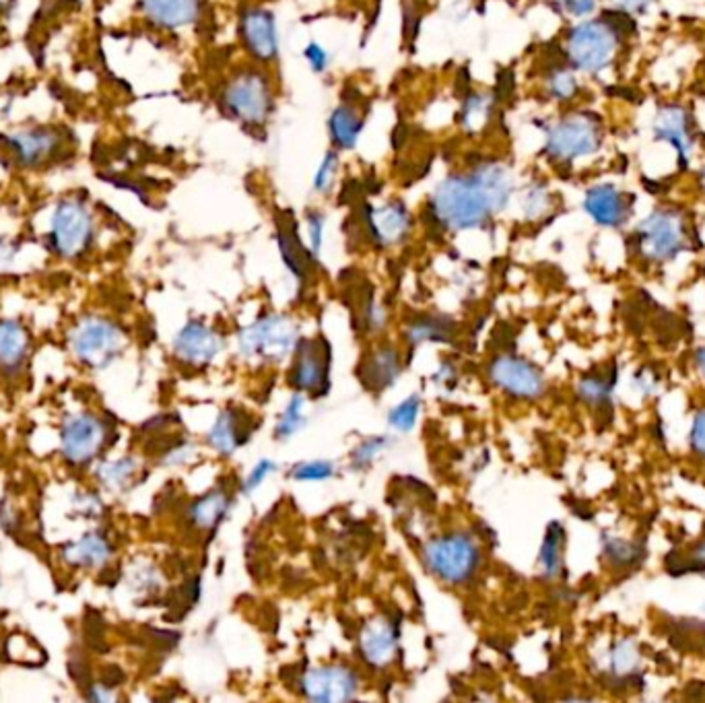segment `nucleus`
Here are the masks:
<instances>
[{"label": "nucleus", "instance_id": "1", "mask_svg": "<svg viewBox=\"0 0 705 703\" xmlns=\"http://www.w3.org/2000/svg\"><path fill=\"white\" fill-rule=\"evenodd\" d=\"M514 195L510 169L499 162H485L468 174H452L439 182L429 198L437 224L450 231L485 227L508 209Z\"/></svg>", "mask_w": 705, "mask_h": 703}, {"label": "nucleus", "instance_id": "2", "mask_svg": "<svg viewBox=\"0 0 705 703\" xmlns=\"http://www.w3.org/2000/svg\"><path fill=\"white\" fill-rule=\"evenodd\" d=\"M621 48V30L609 19H584L568 31L566 59L573 71L585 75H601L613 62Z\"/></svg>", "mask_w": 705, "mask_h": 703}, {"label": "nucleus", "instance_id": "3", "mask_svg": "<svg viewBox=\"0 0 705 703\" xmlns=\"http://www.w3.org/2000/svg\"><path fill=\"white\" fill-rule=\"evenodd\" d=\"M690 221L675 207L652 210L631 236L633 250L647 262H671L690 248Z\"/></svg>", "mask_w": 705, "mask_h": 703}, {"label": "nucleus", "instance_id": "4", "mask_svg": "<svg viewBox=\"0 0 705 703\" xmlns=\"http://www.w3.org/2000/svg\"><path fill=\"white\" fill-rule=\"evenodd\" d=\"M604 128L599 116L576 112L553 122L545 135V155L557 165H571L601 151Z\"/></svg>", "mask_w": 705, "mask_h": 703}, {"label": "nucleus", "instance_id": "5", "mask_svg": "<svg viewBox=\"0 0 705 703\" xmlns=\"http://www.w3.org/2000/svg\"><path fill=\"white\" fill-rule=\"evenodd\" d=\"M421 557L427 571L450 586L468 582L480 566L479 545L466 533H452L429 540Z\"/></svg>", "mask_w": 705, "mask_h": 703}, {"label": "nucleus", "instance_id": "6", "mask_svg": "<svg viewBox=\"0 0 705 703\" xmlns=\"http://www.w3.org/2000/svg\"><path fill=\"white\" fill-rule=\"evenodd\" d=\"M221 110L227 118L240 122L241 126H262L272 112V91L267 75L260 71H240L231 76L221 93Z\"/></svg>", "mask_w": 705, "mask_h": 703}, {"label": "nucleus", "instance_id": "7", "mask_svg": "<svg viewBox=\"0 0 705 703\" xmlns=\"http://www.w3.org/2000/svg\"><path fill=\"white\" fill-rule=\"evenodd\" d=\"M243 358L256 361H283L296 353L300 344V329L289 316L270 314L258 318L240 332Z\"/></svg>", "mask_w": 705, "mask_h": 703}, {"label": "nucleus", "instance_id": "8", "mask_svg": "<svg viewBox=\"0 0 705 703\" xmlns=\"http://www.w3.org/2000/svg\"><path fill=\"white\" fill-rule=\"evenodd\" d=\"M76 360L91 370H105L118 360L124 351V332L114 322L90 316L83 318L69 337Z\"/></svg>", "mask_w": 705, "mask_h": 703}, {"label": "nucleus", "instance_id": "9", "mask_svg": "<svg viewBox=\"0 0 705 703\" xmlns=\"http://www.w3.org/2000/svg\"><path fill=\"white\" fill-rule=\"evenodd\" d=\"M93 215L81 200H62L52 213L48 241L54 255L61 258H76L85 255L93 241Z\"/></svg>", "mask_w": 705, "mask_h": 703}, {"label": "nucleus", "instance_id": "10", "mask_svg": "<svg viewBox=\"0 0 705 703\" xmlns=\"http://www.w3.org/2000/svg\"><path fill=\"white\" fill-rule=\"evenodd\" d=\"M107 442L104 421L93 413H76L62 423V456L71 464H87L97 458Z\"/></svg>", "mask_w": 705, "mask_h": 703}, {"label": "nucleus", "instance_id": "11", "mask_svg": "<svg viewBox=\"0 0 705 703\" xmlns=\"http://www.w3.org/2000/svg\"><path fill=\"white\" fill-rule=\"evenodd\" d=\"M300 688L303 697L312 702H346L357 695L360 676L341 664L315 666L301 676Z\"/></svg>", "mask_w": 705, "mask_h": 703}, {"label": "nucleus", "instance_id": "12", "mask_svg": "<svg viewBox=\"0 0 705 703\" xmlns=\"http://www.w3.org/2000/svg\"><path fill=\"white\" fill-rule=\"evenodd\" d=\"M489 378L497 389L504 390L514 399H539L545 392V378L539 368H535L530 361L516 358V355H499L489 365Z\"/></svg>", "mask_w": 705, "mask_h": 703}, {"label": "nucleus", "instance_id": "13", "mask_svg": "<svg viewBox=\"0 0 705 703\" xmlns=\"http://www.w3.org/2000/svg\"><path fill=\"white\" fill-rule=\"evenodd\" d=\"M652 138L676 151L681 164L690 162L695 149V126L690 110L681 104L661 105L652 121Z\"/></svg>", "mask_w": 705, "mask_h": 703}, {"label": "nucleus", "instance_id": "14", "mask_svg": "<svg viewBox=\"0 0 705 703\" xmlns=\"http://www.w3.org/2000/svg\"><path fill=\"white\" fill-rule=\"evenodd\" d=\"M582 209L594 224L606 229H616L628 224L633 210V200L613 182H601L585 190Z\"/></svg>", "mask_w": 705, "mask_h": 703}, {"label": "nucleus", "instance_id": "15", "mask_svg": "<svg viewBox=\"0 0 705 703\" xmlns=\"http://www.w3.org/2000/svg\"><path fill=\"white\" fill-rule=\"evenodd\" d=\"M331 347L324 339L301 341L296 349V363L291 370V384L300 392H320L329 389Z\"/></svg>", "mask_w": 705, "mask_h": 703}, {"label": "nucleus", "instance_id": "16", "mask_svg": "<svg viewBox=\"0 0 705 703\" xmlns=\"http://www.w3.org/2000/svg\"><path fill=\"white\" fill-rule=\"evenodd\" d=\"M241 42L256 61L270 62L279 56V31L269 9L252 7L240 17Z\"/></svg>", "mask_w": 705, "mask_h": 703}, {"label": "nucleus", "instance_id": "17", "mask_svg": "<svg viewBox=\"0 0 705 703\" xmlns=\"http://www.w3.org/2000/svg\"><path fill=\"white\" fill-rule=\"evenodd\" d=\"M365 227L372 241L377 246H394L398 241L405 240L411 231V213L403 203L391 200L382 207H370L365 209Z\"/></svg>", "mask_w": 705, "mask_h": 703}, {"label": "nucleus", "instance_id": "18", "mask_svg": "<svg viewBox=\"0 0 705 703\" xmlns=\"http://www.w3.org/2000/svg\"><path fill=\"white\" fill-rule=\"evenodd\" d=\"M224 351V339L205 322L190 320L174 341L178 360L190 365H207Z\"/></svg>", "mask_w": 705, "mask_h": 703}, {"label": "nucleus", "instance_id": "19", "mask_svg": "<svg viewBox=\"0 0 705 703\" xmlns=\"http://www.w3.org/2000/svg\"><path fill=\"white\" fill-rule=\"evenodd\" d=\"M398 640H401V629L394 621L375 619L361 631V657L375 669L388 666L396 657Z\"/></svg>", "mask_w": 705, "mask_h": 703}, {"label": "nucleus", "instance_id": "20", "mask_svg": "<svg viewBox=\"0 0 705 703\" xmlns=\"http://www.w3.org/2000/svg\"><path fill=\"white\" fill-rule=\"evenodd\" d=\"M7 145L13 153L17 164L23 167H38L59 151L61 136L48 128H33L9 136Z\"/></svg>", "mask_w": 705, "mask_h": 703}, {"label": "nucleus", "instance_id": "21", "mask_svg": "<svg viewBox=\"0 0 705 703\" xmlns=\"http://www.w3.org/2000/svg\"><path fill=\"white\" fill-rule=\"evenodd\" d=\"M141 9L153 25L162 30H182L200 15V0H141Z\"/></svg>", "mask_w": 705, "mask_h": 703}, {"label": "nucleus", "instance_id": "22", "mask_svg": "<svg viewBox=\"0 0 705 703\" xmlns=\"http://www.w3.org/2000/svg\"><path fill=\"white\" fill-rule=\"evenodd\" d=\"M62 559L73 568H104L105 564L112 559V542L102 530H91L73 542L64 545Z\"/></svg>", "mask_w": 705, "mask_h": 703}, {"label": "nucleus", "instance_id": "23", "mask_svg": "<svg viewBox=\"0 0 705 703\" xmlns=\"http://www.w3.org/2000/svg\"><path fill=\"white\" fill-rule=\"evenodd\" d=\"M277 244L279 252L283 256L287 269L296 279H305L310 272V265L314 255L303 248L298 234V225L291 219V215H283L277 219Z\"/></svg>", "mask_w": 705, "mask_h": 703}, {"label": "nucleus", "instance_id": "24", "mask_svg": "<svg viewBox=\"0 0 705 703\" xmlns=\"http://www.w3.org/2000/svg\"><path fill=\"white\" fill-rule=\"evenodd\" d=\"M30 355V334L17 320H0V370L4 374L21 372Z\"/></svg>", "mask_w": 705, "mask_h": 703}, {"label": "nucleus", "instance_id": "25", "mask_svg": "<svg viewBox=\"0 0 705 703\" xmlns=\"http://www.w3.org/2000/svg\"><path fill=\"white\" fill-rule=\"evenodd\" d=\"M248 435H250V425L246 423V417L240 411L226 409L224 413H219V417L210 427L209 444L219 454L229 456L240 448L241 444L248 442Z\"/></svg>", "mask_w": 705, "mask_h": 703}, {"label": "nucleus", "instance_id": "26", "mask_svg": "<svg viewBox=\"0 0 705 703\" xmlns=\"http://www.w3.org/2000/svg\"><path fill=\"white\" fill-rule=\"evenodd\" d=\"M401 353L394 347H380L372 353V358L365 361L361 370V380L367 389L384 390L394 384V380L401 375Z\"/></svg>", "mask_w": 705, "mask_h": 703}, {"label": "nucleus", "instance_id": "27", "mask_svg": "<svg viewBox=\"0 0 705 703\" xmlns=\"http://www.w3.org/2000/svg\"><path fill=\"white\" fill-rule=\"evenodd\" d=\"M365 128V118L353 105H336L329 118V135L334 149L351 151L357 147L361 133Z\"/></svg>", "mask_w": 705, "mask_h": 703}, {"label": "nucleus", "instance_id": "28", "mask_svg": "<svg viewBox=\"0 0 705 703\" xmlns=\"http://www.w3.org/2000/svg\"><path fill=\"white\" fill-rule=\"evenodd\" d=\"M231 508V502L224 492H210L209 495L200 497L190 508V520L203 530H210L219 526L226 518L227 511Z\"/></svg>", "mask_w": 705, "mask_h": 703}, {"label": "nucleus", "instance_id": "29", "mask_svg": "<svg viewBox=\"0 0 705 703\" xmlns=\"http://www.w3.org/2000/svg\"><path fill=\"white\" fill-rule=\"evenodd\" d=\"M545 90L553 102L566 104L578 95L580 83L570 64H561V66H553V71L545 79Z\"/></svg>", "mask_w": 705, "mask_h": 703}, {"label": "nucleus", "instance_id": "30", "mask_svg": "<svg viewBox=\"0 0 705 703\" xmlns=\"http://www.w3.org/2000/svg\"><path fill=\"white\" fill-rule=\"evenodd\" d=\"M563 540H566V533L559 524H551L549 530H547V537L542 540V547H540V568L545 571V576L553 578L559 573L561 569V551H563Z\"/></svg>", "mask_w": 705, "mask_h": 703}, {"label": "nucleus", "instance_id": "31", "mask_svg": "<svg viewBox=\"0 0 705 703\" xmlns=\"http://www.w3.org/2000/svg\"><path fill=\"white\" fill-rule=\"evenodd\" d=\"M136 468H138V464H136L135 458H121L114 463L102 464L97 471V477L102 479L105 487L122 489L135 477Z\"/></svg>", "mask_w": 705, "mask_h": 703}, {"label": "nucleus", "instance_id": "32", "mask_svg": "<svg viewBox=\"0 0 705 703\" xmlns=\"http://www.w3.org/2000/svg\"><path fill=\"white\" fill-rule=\"evenodd\" d=\"M494 110V97L487 93H473L466 97L463 107V122L468 131H477L485 122L489 121Z\"/></svg>", "mask_w": 705, "mask_h": 703}, {"label": "nucleus", "instance_id": "33", "mask_svg": "<svg viewBox=\"0 0 705 703\" xmlns=\"http://www.w3.org/2000/svg\"><path fill=\"white\" fill-rule=\"evenodd\" d=\"M419 411V396H408L403 403L396 404V406L392 409L391 415H388V423H391L392 430L403 432V434L411 432V430L415 427V423H417Z\"/></svg>", "mask_w": 705, "mask_h": 703}, {"label": "nucleus", "instance_id": "34", "mask_svg": "<svg viewBox=\"0 0 705 703\" xmlns=\"http://www.w3.org/2000/svg\"><path fill=\"white\" fill-rule=\"evenodd\" d=\"M411 343H425V341H448L450 339V327L444 324L436 318L421 320L408 330Z\"/></svg>", "mask_w": 705, "mask_h": 703}, {"label": "nucleus", "instance_id": "35", "mask_svg": "<svg viewBox=\"0 0 705 703\" xmlns=\"http://www.w3.org/2000/svg\"><path fill=\"white\" fill-rule=\"evenodd\" d=\"M303 406H305V401L301 399L300 394H296L289 404H287L286 413H283V417L279 420V425H277V435L279 437H291L293 434H298L301 427H303V423H305V417H303Z\"/></svg>", "mask_w": 705, "mask_h": 703}, {"label": "nucleus", "instance_id": "36", "mask_svg": "<svg viewBox=\"0 0 705 703\" xmlns=\"http://www.w3.org/2000/svg\"><path fill=\"white\" fill-rule=\"evenodd\" d=\"M551 205V195H549V188L540 182H532L528 188H526L525 200H522V209L528 219H539L540 215L545 210L549 209Z\"/></svg>", "mask_w": 705, "mask_h": 703}, {"label": "nucleus", "instance_id": "37", "mask_svg": "<svg viewBox=\"0 0 705 703\" xmlns=\"http://www.w3.org/2000/svg\"><path fill=\"white\" fill-rule=\"evenodd\" d=\"M613 384H615V380H613V382H609L606 378H597V375H592V378H584V380L580 382L578 392H580V396L584 399L585 403L602 404L606 403V401L611 399Z\"/></svg>", "mask_w": 705, "mask_h": 703}, {"label": "nucleus", "instance_id": "38", "mask_svg": "<svg viewBox=\"0 0 705 703\" xmlns=\"http://www.w3.org/2000/svg\"><path fill=\"white\" fill-rule=\"evenodd\" d=\"M336 169H339V155L334 151H329L324 155V159L318 165L314 174V190L320 195H326L331 193L332 182L336 176Z\"/></svg>", "mask_w": 705, "mask_h": 703}, {"label": "nucleus", "instance_id": "39", "mask_svg": "<svg viewBox=\"0 0 705 703\" xmlns=\"http://www.w3.org/2000/svg\"><path fill=\"white\" fill-rule=\"evenodd\" d=\"M334 475V466L326 461H312L293 468V477L298 480H326Z\"/></svg>", "mask_w": 705, "mask_h": 703}, {"label": "nucleus", "instance_id": "40", "mask_svg": "<svg viewBox=\"0 0 705 703\" xmlns=\"http://www.w3.org/2000/svg\"><path fill=\"white\" fill-rule=\"evenodd\" d=\"M604 549H606V555L619 566H630L640 557V549L635 545H631V542H625V540H604Z\"/></svg>", "mask_w": 705, "mask_h": 703}, {"label": "nucleus", "instance_id": "41", "mask_svg": "<svg viewBox=\"0 0 705 703\" xmlns=\"http://www.w3.org/2000/svg\"><path fill=\"white\" fill-rule=\"evenodd\" d=\"M557 9L563 15L584 19L597 11V0H557Z\"/></svg>", "mask_w": 705, "mask_h": 703}, {"label": "nucleus", "instance_id": "42", "mask_svg": "<svg viewBox=\"0 0 705 703\" xmlns=\"http://www.w3.org/2000/svg\"><path fill=\"white\" fill-rule=\"evenodd\" d=\"M324 215L322 213H310L308 215V231H310V252L314 258L322 252V240H324Z\"/></svg>", "mask_w": 705, "mask_h": 703}, {"label": "nucleus", "instance_id": "43", "mask_svg": "<svg viewBox=\"0 0 705 703\" xmlns=\"http://www.w3.org/2000/svg\"><path fill=\"white\" fill-rule=\"evenodd\" d=\"M386 448V442H384V437H374V440H367V442H363L360 448L353 452V461L357 466H365V464L372 463L375 458V454L380 452V449Z\"/></svg>", "mask_w": 705, "mask_h": 703}, {"label": "nucleus", "instance_id": "44", "mask_svg": "<svg viewBox=\"0 0 705 703\" xmlns=\"http://www.w3.org/2000/svg\"><path fill=\"white\" fill-rule=\"evenodd\" d=\"M303 56H305V61L312 66L314 73H324V71H326V66H329V52H326L322 45L318 44V42L305 45Z\"/></svg>", "mask_w": 705, "mask_h": 703}, {"label": "nucleus", "instance_id": "45", "mask_svg": "<svg viewBox=\"0 0 705 703\" xmlns=\"http://www.w3.org/2000/svg\"><path fill=\"white\" fill-rule=\"evenodd\" d=\"M272 471H274V464L269 463V461H260V463L256 464L250 477L243 483V494H252L255 489H258L262 485V480L267 479Z\"/></svg>", "mask_w": 705, "mask_h": 703}, {"label": "nucleus", "instance_id": "46", "mask_svg": "<svg viewBox=\"0 0 705 703\" xmlns=\"http://www.w3.org/2000/svg\"><path fill=\"white\" fill-rule=\"evenodd\" d=\"M611 2L623 15H645L656 0H611Z\"/></svg>", "mask_w": 705, "mask_h": 703}, {"label": "nucleus", "instance_id": "47", "mask_svg": "<svg viewBox=\"0 0 705 703\" xmlns=\"http://www.w3.org/2000/svg\"><path fill=\"white\" fill-rule=\"evenodd\" d=\"M691 448L695 449L697 454L705 456V409L699 411L693 420L690 434Z\"/></svg>", "mask_w": 705, "mask_h": 703}, {"label": "nucleus", "instance_id": "48", "mask_svg": "<svg viewBox=\"0 0 705 703\" xmlns=\"http://www.w3.org/2000/svg\"><path fill=\"white\" fill-rule=\"evenodd\" d=\"M635 662V652H633V645L631 642H621L613 652V669L616 673H623L633 666Z\"/></svg>", "mask_w": 705, "mask_h": 703}, {"label": "nucleus", "instance_id": "49", "mask_svg": "<svg viewBox=\"0 0 705 703\" xmlns=\"http://www.w3.org/2000/svg\"><path fill=\"white\" fill-rule=\"evenodd\" d=\"M691 569H705V542H702L695 554H693V566Z\"/></svg>", "mask_w": 705, "mask_h": 703}, {"label": "nucleus", "instance_id": "50", "mask_svg": "<svg viewBox=\"0 0 705 703\" xmlns=\"http://www.w3.org/2000/svg\"><path fill=\"white\" fill-rule=\"evenodd\" d=\"M695 360H697V365H699V372H702V375L705 378V347H702V349L697 351V358H695Z\"/></svg>", "mask_w": 705, "mask_h": 703}]
</instances>
